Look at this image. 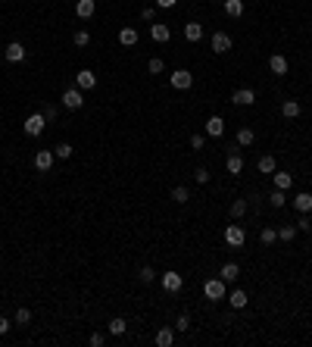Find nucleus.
<instances>
[{"label": "nucleus", "instance_id": "30", "mask_svg": "<svg viewBox=\"0 0 312 347\" xmlns=\"http://www.w3.org/2000/svg\"><path fill=\"white\" fill-rule=\"evenodd\" d=\"M259 241H262L265 247L275 244V241H278V228H262V231H259Z\"/></svg>", "mask_w": 312, "mask_h": 347}, {"label": "nucleus", "instance_id": "6", "mask_svg": "<svg viewBox=\"0 0 312 347\" xmlns=\"http://www.w3.org/2000/svg\"><path fill=\"white\" fill-rule=\"evenodd\" d=\"M247 241V231L240 228V225H228L225 228V244H231V247H240Z\"/></svg>", "mask_w": 312, "mask_h": 347}, {"label": "nucleus", "instance_id": "2", "mask_svg": "<svg viewBox=\"0 0 312 347\" xmlns=\"http://www.w3.org/2000/svg\"><path fill=\"white\" fill-rule=\"evenodd\" d=\"M82 103H85L82 88H69V91H63V107H66V110H82Z\"/></svg>", "mask_w": 312, "mask_h": 347}, {"label": "nucleus", "instance_id": "40", "mask_svg": "<svg viewBox=\"0 0 312 347\" xmlns=\"http://www.w3.org/2000/svg\"><path fill=\"white\" fill-rule=\"evenodd\" d=\"M312 222H309V213H300V222H297V231H309Z\"/></svg>", "mask_w": 312, "mask_h": 347}, {"label": "nucleus", "instance_id": "42", "mask_svg": "<svg viewBox=\"0 0 312 347\" xmlns=\"http://www.w3.org/2000/svg\"><path fill=\"white\" fill-rule=\"evenodd\" d=\"M141 19H144V22H153V19H156V9H153V6H144V9H141Z\"/></svg>", "mask_w": 312, "mask_h": 347}, {"label": "nucleus", "instance_id": "43", "mask_svg": "<svg viewBox=\"0 0 312 347\" xmlns=\"http://www.w3.org/2000/svg\"><path fill=\"white\" fill-rule=\"evenodd\" d=\"M203 144H206L203 135H194V138H191V147H194V150H203Z\"/></svg>", "mask_w": 312, "mask_h": 347}, {"label": "nucleus", "instance_id": "38", "mask_svg": "<svg viewBox=\"0 0 312 347\" xmlns=\"http://www.w3.org/2000/svg\"><path fill=\"white\" fill-rule=\"evenodd\" d=\"M147 69H150V72H153V75H159V72H163V69H166V63L159 60V56H153V60L147 63Z\"/></svg>", "mask_w": 312, "mask_h": 347}, {"label": "nucleus", "instance_id": "37", "mask_svg": "<svg viewBox=\"0 0 312 347\" xmlns=\"http://www.w3.org/2000/svg\"><path fill=\"white\" fill-rule=\"evenodd\" d=\"M28 322H31V310H25V307L16 310V326H28Z\"/></svg>", "mask_w": 312, "mask_h": 347}, {"label": "nucleus", "instance_id": "10", "mask_svg": "<svg viewBox=\"0 0 312 347\" xmlns=\"http://www.w3.org/2000/svg\"><path fill=\"white\" fill-rule=\"evenodd\" d=\"M94 85H97V75L91 72V69H82V72L75 75V88H82V91H91Z\"/></svg>", "mask_w": 312, "mask_h": 347}, {"label": "nucleus", "instance_id": "26", "mask_svg": "<svg viewBox=\"0 0 312 347\" xmlns=\"http://www.w3.org/2000/svg\"><path fill=\"white\" fill-rule=\"evenodd\" d=\"M253 141H256V132H253V129H240L237 132V144L240 147H250Z\"/></svg>", "mask_w": 312, "mask_h": 347}, {"label": "nucleus", "instance_id": "22", "mask_svg": "<svg viewBox=\"0 0 312 347\" xmlns=\"http://www.w3.org/2000/svg\"><path fill=\"white\" fill-rule=\"evenodd\" d=\"M256 169L262 172V175H272V172H275V169H278V166H275V157H272V154H265V157H259V163H256Z\"/></svg>", "mask_w": 312, "mask_h": 347}, {"label": "nucleus", "instance_id": "3", "mask_svg": "<svg viewBox=\"0 0 312 347\" xmlns=\"http://www.w3.org/2000/svg\"><path fill=\"white\" fill-rule=\"evenodd\" d=\"M203 294L209 297V300H225V282L222 279H206Z\"/></svg>", "mask_w": 312, "mask_h": 347}, {"label": "nucleus", "instance_id": "18", "mask_svg": "<svg viewBox=\"0 0 312 347\" xmlns=\"http://www.w3.org/2000/svg\"><path fill=\"white\" fill-rule=\"evenodd\" d=\"M269 69H272L275 75H287V60H284L281 53H272L269 56Z\"/></svg>", "mask_w": 312, "mask_h": 347}, {"label": "nucleus", "instance_id": "31", "mask_svg": "<svg viewBox=\"0 0 312 347\" xmlns=\"http://www.w3.org/2000/svg\"><path fill=\"white\" fill-rule=\"evenodd\" d=\"M278 238L284 241V244H291V241L297 238V225H281L278 228Z\"/></svg>", "mask_w": 312, "mask_h": 347}, {"label": "nucleus", "instance_id": "29", "mask_svg": "<svg viewBox=\"0 0 312 347\" xmlns=\"http://www.w3.org/2000/svg\"><path fill=\"white\" fill-rule=\"evenodd\" d=\"M269 203L275 206V210H281V206L287 203V194H284V191H278V188H275V191L269 194Z\"/></svg>", "mask_w": 312, "mask_h": 347}, {"label": "nucleus", "instance_id": "27", "mask_svg": "<svg viewBox=\"0 0 312 347\" xmlns=\"http://www.w3.org/2000/svg\"><path fill=\"white\" fill-rule=\"evenodd\" d=\"M125 332H128V322H125L122 316L109 319V335H125Z\"/></svg>", "mask_w": 312, "mask_h": 347}, {"label": "nucleus", "instance_id": "13", "mask_svg": "<svg viewBox=\"0 0 312 347\" xmlns=\"http://www.w3.org/2000/svg\"><path fill=\"white\" fill-rule=\"evenodd\" d=\"M181 285H184V279H181L175 269H169L163 275V288H166V291H181Z\"/></svg>", "mask_w": 312, "mask_h": 347}, {"label": "nucleus", "instance_id": "9", "mask_svg": "<svg viewBox=\"0 0 312 347\" xmlns=\"http://www.w3.org/2000/svg\"><path fill=\"white\" fill-rule=\"evenodd\" d=\"M206 135L209 138H222L225 135V119L222 116H209V119H206Z\"/></svg>", "mask_w": 312, "mask_h": 347}, {"label": "nucleus", "instance_id": "8", "mask_svg": "<svg viewBox=\"0 0 312 347\" xmlns=\"http://www.w3.org/2000/svg\"><path fill=\"white\" fill-rule=\"evenodd\" d=\"M3 56H6L9 63H22V60H25V47H22L19 41H9L6 50H3Z\"/></svg>", "mask_w": 312, "mask_h": 347}, {"label": "nucleus", "instance_id": "45", "mask_svg": "<svg viewBox=\"0 0 312 347\" xmlns=\"http://www.w3.org/2000/svg\"><path fill=\"white\" fill-rule=\"evenodd\" d=\"M44 119H56V107H53V103H47V107H44Z\"/></svg>", "mask_w": 312, "mask_h": 347}, {"label": "nucleus", "instance_id": "7", "mask_svg": "<svg viewBox=\"0 0 312 347\" xmlns=\"http://www.w3.org/2000/svg\"><path fill=\"white\" fill-rule=\"evenodd\" d=\"M231 103H237V107H253V103H256V94H253L250 88H237L234 94H231Z\"/></svg>", "mask_w": 312, "mask_h": 347}, {"label": "nucleus", "instance_id": "19", "mask_svg": "<svg viewBox=\"0 0 312 347\" xmlns=\"http://www.w3.org/2000/svg\"><path fill=\"white\" fill-rule=\"evenodd\" d=\"M94 9H97V3H94V0H78V3H75V13H78V19H91V16H94Z\"/></svg>", "mask_w": 312, "mask_h": 347}, {"label": "nucleus", "instance_id": "4", "mask_svg": "<svg viewBox=\"0 0 312 347\" xmlns=\"http://www.w3.org/2000/svg\"><path fill=\"white\" fill-rule=\"evenodd\" d=\"M169 85H172V88H178V91H188V88L194 85V75L188 72V69H178V72H172Z\"/></svg>", "mask_w": 312, "mask_h": 347}, {"label": "nucleus", "instance_id": "1", "mask_svg": "<svg viewBox=\"0 0 312 347\" xmlns=\"http://www.w3.org/2000/svg\"><path fill=\"white\" fill-rule=\"evenodd\" d=\"M44 125H47V119H44V113H31L28 119H25V125H22V129H25V135L38 138V135L44 132Z\"/></svg>", "mask_w": 312, "mask_h": 347}, {"label": "nucleus", "instance_id": "41", "mask_svg": "<svg viewBox=\"0 0 312 347\" xmlns=\"http://www.w3.org/2000/svg\"><path fill=\"white\" fill-rule=\"evenodd\" d=\"M175 329H178V332H188V329H191V316H184V313H181L178 322H175Z\"/></svg>", "mask_w": 312, "mask_h": 347}, {"label": "nucleus", "instance_id": "35", "mask_svg": "<svg viewBox=\"0 0 312 347\" xmlns=\"http://www.w3.org/2000/svg\"><path fill=\"white\" fill-rule=\"evenodd\" d=\"M137 279H141L144 285H150L156 279V272H153V266H141V272H137Z\"/></svg>", "mask_w": 312, "mask_h": 347}, {"label": "nucleus", "instance_id": "39", "mask_svg": "<svg viewBox=\"0 0 312 347\" xmlns=\"http://www.w3.org/2000/svg\"><path fill=\"white\" fill-rule=\"evenodd\" d=\"M194 181H197V184H206V181H209V169L200 166L197 172H194Z\"/></svg>", "mask_w": 312, "mask_h": 347}, {"label": "nucleus", "instance_id": "44", "mask_svg": "<svg viewBox=\"0 0 312 347\" xmlns=\"http://www.w3.org/2000/svg\"><path fill=\"white\" fill-rule=\"evenodd\" d=\"M103 344H106V338H103L100 332H94V335H91V347H103Z\"/></svg>", "mask_w": 312, "mask_h": 347}, {"label": "nucleus", "instance_id": "24", "mask_svg": "<svg viewBox=\"0 0 312 347\" xmlns=\"http://www.w3.org/2000/svg\"><path fill=\"white\" fill-rule=\"evenodd\" d=\"M281 116H284V119H297V116H300V103L297 100H284L281 103Z\"/></svg>", "mask_w": 312, "mask_h": 347}, {"label": "nucleus", "instance_id": "21", "mask_svg": "<svg viewBox=\"0 0 312 347\" xmlns=\"http://www.w3.org/2000/svg\"><path fill=\"white\" fill-rule=\"evenodd\" d=\"M225 13L231 16V19H237V16H244V0H225Z\"/></svg>", "mask_w": 312, "mask_h": 347}, {"label": "nucleus", "instance_id": "46", "mask_svg": "<svg viewBox=\"0 0 312 347\" xmlns=\"http://www.w3.org/2000/svg\"><path fill=\"white\" fill-rule=\"evenodd\" d=\"M9 326H13V322H9L6 316H0V335H6V332H9Z\"/></svg>", "mask_w": 312, "mask_h": 347}, {"label": "nucleus", "instance_id": "20", "mask_svg": "<svg viewBox=\"0 0 312 347\" xmlns=\"http://www.w3.org/2000/svg\"><path fill=\"white\" fill-rule=\"evenodd\" d=\"M237 275H240V266L237 263H225L222 269H218V279H222V282H234Z\"/></svg>", "mask_w": 312, "mask_h": 347}, {"label": "nucleus", "instance_id": "36", "mask_svg": "<svg viewBox=\"0 0 312 347\" xmlns=\"http://www.w3.org/2000/svg\"><path fill=\"white\" fill-rule=\"evenodd\" d=\"M72 41H75V47H88V44H91V31H85V28H82V31H75V38H72Z\"/></svg>", "mask_w": 312, "mask_h": 347}, {"label": "nucleus", "instance_id": "48", "mask_svg": "<svg viewBox=\"0 0 312 347\" xmlns=\"http://www.w3.org/2000/svg\"><path fill=\"white\" fill-rule=\"evenodd\" d=\"M212 3H225V0H212Z\"/></svg>", "mask_w": 312, "mask_h": 347}, {"label": "nucleus", "instance_id": "23", "mask_svg": "<svg viewBox=\"0 0 312 347\" xmlns=\"http://www.w3.org/2000/svg\"><path fill=\"white\" fill-rule=\"evenodd\" d=\"M184 38L188 41H200L203 38V25L200 22H188V25H184Z\"/></svg>", "mask_w": 312, "mask_h": 347}, {"label": "nucleus", "instance_id": "17", "mask_svg": "<svg viewBox=\"0 0 312 347\" xmlns=\"http://www.w3.org/2000/svg\"><path fill=\"white\" fill-rule=\"evenodd\" d=\"M119 44H122V47H134V44H137V28L125 25V28L119 31Z\"/></svg>", "mask_w": 312, "mask_h": 347}, {"label": "nucleus", "instance_id": "32", "mask_svg": "<svg viewBox=\"0 0 312 347\" xmlns=\"http://www.w3.org/2000/svg\"><path fill=\"white\" fill-rule=\"evenodd\" d=\"M247 216V200H234L231 203V219H244Z\"/></svg>", "mask_w": 312, "mask_h": 347}, {"label": "nucleus", "instance_id": "11", "mask_svg": "<svg viewBox=\"0 0 312 347\" xmlns=\"http://www.w3.org/2000/svg\"><path fill=\"white\" fill-rule=\"evenodd\" d=\"M50 166H53V150H38V154H34V169L47 172Z\"/></svg>", "mask_w": 312, "mask_h": 347}, {"label": "nucleus", "instance_id": "49", "mask_svg": "<svg viewBox=\"0 0 312 347\" xmlns=\"http://www.w3.org/2000/svg\"><path fill=\"white\" fill-rule=\"evenodd\" d=\"M197 3H200V0H197Z\"/></svg>", "mask_w": 312, "mask_h": 347}, {"label": "nucleus", "instance_id": "15", "mask_svg": "<svg viewBox=\"0 0 312 347\" xmlns=\"http://www.w3.org/2000/svg\"><path fill=\"white\" fill-rule=\"evenodd\" d=\"M272 181H275V188H278V191H287L294 184V175H291V172H278V169H275L272 172Z\"/></svg>", "mask_w": 312, "mask_h": 347}, {"label": "nucleus", "instance_id": "25", "mask_svg": "<svg viewBox=\"0 0 312 347\" xmlns=\"http://www.w3.org/2000/svg\"><path fill=\"white\" fill-rule=\"evenodd\" d=\"M172 341H175V332L172 329H159L156 332V344L159 347H172Z\"/></svg>", "mask_w": 312, "mask_h": 347}, {"label": "nucleus", "instance_id": "5", "mask_svg": "<svg viewBox=\"0 0 312 347\" xmlns=\"http://www.w3.org/2000/svg\"><path fill=\"white\" fill-rule=\"evenodd\" d=\"M209 47H212V53H228L231 50V34L228 31H215L212 41H209Z\"/></svg>", "mask_w": 312, "mask_h": 347}, {"label": "nucleus", "instance_id": "16", "mask_svg": "<svg viewBox=\"0 0 312 347\" xmlns=\"http://www.w3.org/2000/svg\"><path fill=\"white\" fill-rule=\"evenodd\" d=\"M225 169L231 172V175H240V172H244V157H240V154H228Z\"/></svg>", "mask_w": 312, "mask_h": 347}, {"label": "nucleus", "instance_id": "12", "mask_svg": "<svg viewBox=\"0 0 312 347\" xmlns=\"http://www.w3.org/2000/svg\"><path fill=\"white\" fill-rule=\"evenodd\" d=\"M150 38L156 44H166L172 38V31H169V25H163V22H153V25H150Z\"/></svg>", "mask_w": 312, "mask_h": 347}, {"label": "nucleus", "instance_id": "34", "mask_svg": "<svg viewBox=\"0 0 312 347\" xmlns=\"http://www.w3.org/2000/svg\"><path fill=\"white\" fill-rule=\"evenodd\" d=\"M188 197H191V194H188V188H184V184L172 188V200H175V203H188Z\"/></svg>", "mask_w": 312, "mask_h": 347}, {"label": "nucleus", "instance_id": "28", "mask_svg": "<svg viewBox=\"0 0 312 347\" xmlns=\"http://www.w3.org/2000/svg\"><path fill=\"white\" fill-rule=\"evenodd\" d=\"M247 291H231V307H234V310H244L247 307Z\"/></svg>", "mask_w": 312, "mask_h": 347}, {"label": "nucleus", "instance_id": "33", "mask_svg": "<svg viewBox=\"0 0 312 347\" xmlns=\"http://www.w3.org/2000/svg\"><path fill=\"white\" fill-rule=\"evenodd\" d=\"M53 157H60V160H69V157H72V144H69V141L56 144V147H53Z\"/></svg>", "mask_w": 312, "mask_h": 347}, {"label": "nucleus", "instance_id": "47", "mask_svg": "<svg viewBox=\"0 0 312 347\" xmlns=\"http://www.w3.org/2000/svg\"><path fill=\"white\" fill-rule=\"evenodd\" d=\"M175 3H178V0H156V6H163V9H172Z\"/></svg>", "mask_w": 312, "mask_h": 347}, {"label": "nucleus", "instance_id": "14", "mask_svg": "<svg viewBox=\"0 0 312 347\" xmlns=\"http://www.w3.org/2000/svg\"><path fill=\"white\" fill-rule=\"evenodd\" d=\"M294 206H297V213H312V194L309 191H300L294 197Z\"/></svg>", "mask_w": 312, "mask_h": 347}]
</instances>
